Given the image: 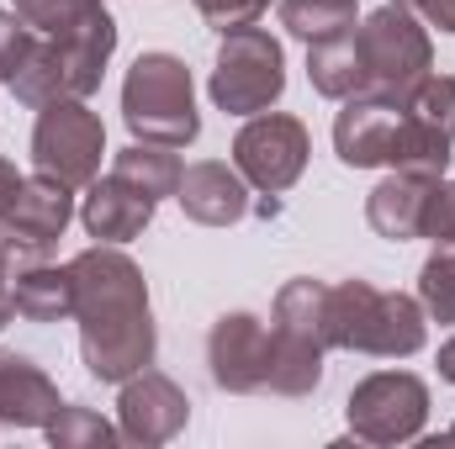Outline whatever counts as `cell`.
<instances>
[{"instance_id": "cell-1", "label": "cell", "mask_w": 455, "mask_h": 449, "mask_svg": "<svg viewBox=\"0 0 455 449\" xmlns=\"http://www.w3.org/2000/svg\"><path fill=\"white\" fill-rule=\"evenodd\" d=\"M69 280H75V323H80L85 370L107 386H122L138 370H148L159 354V334H154L143 270L116 243H96L69 259Z\"/></svg>"}, {"instance_id": "cell-2", "label": "cell", "mask_w": 455, "mask_h": 449, "mask_svg": "<svg viewBox=\"0 0 455 449\" xmlns=\"http://www.w3.org/2000/svg\"><path fill=\"white\" fill-rule=\"evenodd\" d=\"M429 338V312L419 296L376 291L371 280L329 286V349L371 354V359H408Z\"/></svg>"}, {"instance_id": "cell-3", "label": "cell", "mask_w": 455, "mask_h": 449, "mask_svg": "<svg viewBox=\"0 0 455 449\" xmlns=\"http://www.w3.org/2000/svg\"><path fill=\"white\" fill-rule=\"evenodd\" d=\"M329 354V286L297 275L275 291L270 312V386L275 397H313Z\"/></svg>"}, {"instance_id": "cell-4", "label": "cell", "mask_w": 455, "mask_h": 449, "mask_svg": "<svg viewBox=\"0 0 455 449\" xmlns=\"http://www.w3.org/2000/svg\"><path fill=\"white\" fill-rule=\"evenodd\" d=\"M122 122L138 143L186 148L202 138L196 116V80L175 53H138L122 80Z\"/></svg>"}, {"instance_id": "cell-5", "label": "cell", "mask_w": 455, "mask_h": 449, "mask_svg": "<svg viewBox=\"0 0 455 449\" xmlns=\"http://www.w3.org/2000/svg\"><path fill=\"white\" fill-rule=\"evenodd\" d=\"M212 106L228 116H259L270 112L286 91V53L281 37H270L259 21L228 32L212 64Z\"/></svg>"}, {"instance_id": "cell-6", "label": "cell", "mask_w": 455, "mask_h": 449, "mask_svg": "<svg viewBox=\"0 0 455 449\" xmlns=\"http://www.w3.org/2000/svg\"><path fill=\"white\" fill-rule=\"evenodd\" d=\"M355 48L365 64V91H381V96H408L435 69V43L424 21L392 0L355 27Z\"/></svg>"}, {"instance_id": "cell-7", "label": "cell", "mask_w": 455, "mask_h": 449, "mask_svg": "<svg viewBox=\"0 0 455 449\" xmlns=\"http://www.w3.org/2000/svg\"><path fill=\"white\" fill-rule=\"evenodd\" d=\"M344 418H349V434L360 445H413L429 423V386L413 370H376L349 391Z\"/></svg>"}, {"instance_id": "cell-8", "label": "cell", "mask_w": 455, "mask_h": 449, "mask_svg": "<svg viewBox=\"0 0 455 449\" xmlns=\"http://www.w3.org/2000/svg\"><path fill=\"white\" fill-rule=\"evenodd\" d=\"M101 154H107V127L85 101H48V106H37L32 164L43 175H53L69 191H80V185H91L101 175Z\"/></svg>"}, {"instance_id": "cell-9", "label": "cell", "mask_w": 455, "mask_h": 449, "mask_svg": "<svg viewBox=\"0 0 455 449\" xmlns=\"http://www.w3.org/2000/svg\"><path fill=\"white\" fill-rule=\"evenodd\" d=\"M307 154H313L307 127L286 112L249 116V122L238 127V138H233V169H238L254 191H265V196L291 191V185L302 180V169H307Z\"/></svg>"}, {"instance_id": "cell-10", "label": "cell", "mask_w": 455, "mask_h": 449, "mask_svg": "<svg viewBox=\"0 0 455 449\" xmlns=\"http://www.w3.org/2000/svg\"><path fill=\"white\" fill-rule=\"evenodd\" d=\"M69 217H75V191L37 169V175L21 180V196H16L11 217L0 227V248L11 254V264H37V259L53 254Z\"/></svg>"}, {"instance_id": "cell-11", "label": "cell", "mask_w": 455, "mask_h": 449, "mask_svg": "<svg viewBox=\"0 0 455 449\" xmlns=\"http://www.w3.org/2000/svg\"><path fill=\"white\" fill-rule=\"evenodd\" d=\"M207 370L233 397H254L270 386V328L254 312H223L207 334Z\"/></svg>"}, {"instance_id": "cell-12", "label": "cell", "mask_w": 455, "mask_h": 449, "mask_svg": "<svg viewBox=\"0 0 455 449\" xmlns=\"http://www.w3.org/2000/svg\"><path fill=\"white\" fill-rule=\"evenodd\" d=\"M191 418V402L186 391L159 375L154 365L138 370L132 381H122V397H116V434L127 445H170Z\"/></svg>"}, {"instance_id": "cell-13", "label": "cell", "mask_w": 455, "mask_h": 449, "mask_svg": "<svg viewBox=\"0 0 455 449\" xmlns=\"http://www.w3.org/2000/svg\"><path fill=\"white\" fill-rule=\"evenodd\" d=\"M397 122H403V96H381V91L344 96L334 116V154L349 169H381L392 154Z\"/></svg>"}, {"instance_id": "cell-14", "label": "cell", "mask_w": 455, "mask_h": 449, "mask_svg": "<svg viewBox=\"0 0 455 449\" xmlns=\"http://www.w3.org/2000/svg\"><path fill=\"white\" fill-rule=\"evenodd\" d=\"M175 201H180V212L191 223L233 227L249 217V180L233 164H223V159H196V164H186Z\"/></svg>"}, {"instance_id": "cell-15", "label": "cell", "mask_w": 455, "mask_h": 449, "mask_svg": "<svg viewBox=\"0 0 455 449\" xmlns=\"http://www.w3.org/2000/svg\"><path fill=\"white\" fill-rule=\"evenodd\" d=\"M154 196H143L138 185H127L122 175H96L85 185V207H80V223L96 243H132L143 238V227L154 223Z\"/></svg>"}, {"instance_id": "cell-16", "label": "cell", "mask_w": 455, "mask_h": 449, "mask_svg": "<svg viewBox=\"0 0 455 449\" xmlns=\"http://www.w3.org/2000/svg\"><path fill=\"white\" fill-rule=\"evenodd\" d=\"M59 386L27 354H0V423L5 429H48L59 413Z\"/></svg>"}, {"instance_id": "cell-17", "label": "cell", "mask_w": 455, "mask_h": 449, "mask_svg": "<svg viewBox=\"0 0 455 449\" xmlns=\"http://www.w3.org/2000/svg\"><path fill=\"white\" fill-rule=\"evenodd\" d=\"M435 185H440L435 175L392 169V175L365 196V223L376 227L381 238H392V243L419 238V223H424V207H429V191H435Z\"/></svg>"}, {"instance_id": "cell-18", "label": "cell", "mask_w": 455, "mask_h": 449, "mask_svg": "<svg viewBox=\"0 0 455 449\" xmlns=\"http://www.w3.org/2000/svg\"><path fill=\"white\" fill-rule=\"evenodd\" d=\"M11 307L21 323H64L75 318V280H69V264H16L11 270Z\"/></svg>"}, {"instance_id": "cell-19", "label": "cell", "mask_w": 455, "mask_h": 449, "mask_svg": "<svg viewBox=\"0 0 455 449\" xmlns=\"http://www.w3.org/2000/svg\"><path fill=\"white\" fill-rule=\"evenodd\" d=\"M451 148L455 143L440 132V127L419 122V116L408 112V101H403V122H397L387 169H408V175H435V180H445V169H451V159H455Z\"/></svg>"}, {"instance_id": "cell-20", "label": "cell", "mask_w": 455, "mask_h": 449, "mask_svg": "<svg viewBox=\"0 0 455 449\" xmlns=\"http://www.w3.org/2000/svg\"><path fill=\"white\" fill-rule=\"evenodd\" d=\"M307 80L323 101H344L355 91H365V64H360V48H355V32L329 37V43H313L307 48Z\"/></svg>"}, {"instance_id": "cell-21", "label": "cell", "mask_w": 455, "mask_h": 449, "mask_svg": "<svg viewBox=\"0 0 455 449\" xmlns=\"http://www.w3.org/2000/svg\"><path fill=\"white\" fill-rule=\"evenodd\" d=\"M112 175H122L127 185H138L143 196L164 201V196H175V191H180L186 164L175 159V148H164V143H138V138H132V143L112 159Z\"/></svg>"}, {"instance_id": "cell-22", "label": "cell", "mask_w": 455, "mask_h": 449, "mask_svg": "<svg viewBox=\"0 0 455 449\" xmlns=\"http://www.w3.org/2000/svg\"><path fill=\"white\" fill-rule=\"evenodd\" d=\"M281 27L297 37V43H329L360 27V5L355 0H281Z\"/></svg>"}, {"instance_id": "cell-23", "label": "cell", "mask_w": 455, "mask_h": 449, "mask_svg": "<svg viewBox=\"0 0 455 449\" xmlns=\"http://www.w3.org/2000/svg\"><path fill=\"white\" fill-rule=\"evenodd\" d=\"M43 434H48V445H53V449H101V445H112V439H122L101 413L75 407V402H64Z\"/></svg>"}, {"instance_id": "cell-24", "label": "cell", "mask_w": 455, "mask_h": 449, "mask_svg": "<svg viewBox=\"0 0 455 449\" xmlns=\"http://www.w3.org/2000/svg\"><path fill=\"white\" fill-rule=\"evenodd\" d=\"M419 302L435 323H455V243H435L419 270Z\"/></svg>"}, {"instance_id": "cell-25", "label": "cell", "mask_w": 455, "mask_h": 449, "mask_svg": "<svg viewBox=\"0 0 455 449\" xmlns=\"http://www.w3.org/2000/svg\"><path fill=\"white\" fill-rule=\"evenodd\" d=\"M403 101H408V112L419 116V122L440 127V132L455 143V80H451V75H435V69H429V75H424Z\"/></svg>"}, {"instance_id": "cell-26", "label": "cell", "mask_w": 455, "mask_h": 449, "mask_svg": "<svg viewBox=\"0 0 455 449\" xmlns=\"http://www.w3.org/2000/svg\"><path fill=\"white\" fill-rule=\"evenodd\" d=\"M37 48H43V32H32L16 11H0V80H5V85L32 64Z\"/></svg>"}, {"instance_id": "cell-27", "label": "cell", "mask_w": 455, "mask_h": 449, "mask_svg": "<svg viewBox=\"0 0 455 449\" xmlns=\"http://www.w3.org/2000/svg\"><path fill=\"white\" fill-rule=\"evenodd\" d=\"M196 11H202V21L212 27V32H238V27H254L265 11H270V0H196Z\"/></svg>"}, {"instance_id": "cell-28", "label": "cell", "mask_w": 455, "mask_h": 449, "mask_svg": "<svg viewBox=\"0 0 455 449\" xmlns=\"http://www.w3.org/2000/svg\"><path fill=\"white\" fill-rule=\"evenodd\" d=\"M419 238H429V243H455V180H440V185L429 191Z\"/></svg>"}, {"instance_id": "cell-29", "label": "cell", "mask_w": 455, "mask_h": 449, "mask_svg": "<svg viewBox=\"0 0 455 449\" xmlns=\"http://www.w3.org/2000/svg\"><path fill=\"white\" fill-rule=\"evenodd\" d=\"M392 5L413 11L419 21H429V27H440V32H455V0H392Z\"/></svg>"}, {"instance_id": "cell-30", "label": "cell", "mask_w": 455, "mask_h": 449, "mask_svg": "<svg viewBox=\"0 0 455 449\" xmlns=\"http://www.w3.org/2000/svg\"><path fill=\"white\" fill-rule=\"evenodd\" d=\"M21 169L11 164V159H0V227H5V217H11V207H16V196H21Z\"/></svg>"}, {"instance_id": "cell-31", "label": "cell", "mask_w": 455, "mask_h": 449, "mask_svg": "<svg viewBox=\"0 0 455 449\" xmlns=\"http://www.w3.org/2000/svg\"><path fill=\"white\" fill-rule=\"evenodd\" d=\"M11 270H16V264H11V254L0 248V334H5V323L16 318V307H11Z\"/></svg>"}, {"instance_id": "cell-32", "label": "cell", "mask_w": 455, "mask_h": 449, "mask_svg": "<svg viewBox=\"0 0 455 449\" xmlns=\"http://www.w3.org/2000/svg\"><path fill=\"white\" fill-rule=\"evenodd\" d=\"M435 365H440V381H451V386H455V338L440 343V359H435Z\"/></svg>"}, {"instance_id": "cell-33", "label": "cell", "mask_w": 455, "mask_h": 449, "mask_svg": "<svg viewBox=\"0 0 455 449\" xmlns=\"http://www.w3.org/2000/svg\"><path fill=\"white\" fill-rule=\"evenodd\" d=\"M445 445H455V423H451V434H445Z\"/></svg>"}]
</instances>
